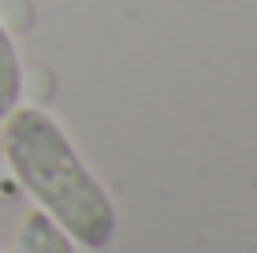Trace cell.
<instances>
[{"label": "cell", "instance_id": "3957f363", "mask_svg": "<svg viewBox=\"0 0 257 253\" xmlns=\"http://www.w3.org/2000/svg\"><path fill=\"white\" fill-rule=\"evenodd\" d=\"M19 97H23V60L12 30L0 19V119L19 104Z\"/></svg>", "mask_w": 257, "mask_h": 253}, {"label": "cell", "instance_id": "7a4b0ae2", "mask_svg": "<svg viewBox=\"0 0 257 253\" xmlns=\"http://www.w3.org/2000/svg\"><path fill=\"white\" fill-rule=\"evenodd\" d=\"M15 253H75V242L67 238L45 212H26L15 234Z\"/></svg>", "mask_w": 257, "mask_h": 253}, {"label": "cell", "instance_id": "6da1fadb", "mask_svg": "<svg viewBox=\"0 0 257 253\" xmlns=\"http://www.w3.org/2000/svg\"><path fill=\"white\" fill-rule=\"evenodd\" d=\"M0 149L15 182L38 201V212H45L75 246L104 249L112 242L119 227L116 205L45 108L15 104L0 119Z\"/></svg>", "mask_w": 257, "mask_h": 253}]
</instances>
